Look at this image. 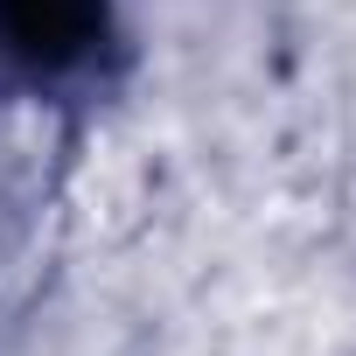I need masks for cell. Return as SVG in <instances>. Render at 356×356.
<instances>
[{"mask_svg": "<svg viewBox=\"0 0 356 356\" xmlns=\"http://www.w3.org/2000/svg\"><path fill=\"white\" fill-rule=\"evenodd\" d=\"M112 49V0H0V70L22 84H77Z\"/></svg>", "mask_w": 356, "mask_h": 356, "instance_id": "6da1fadb", "label": "cell"}]
</instances>
